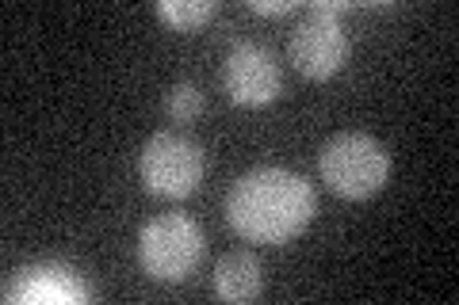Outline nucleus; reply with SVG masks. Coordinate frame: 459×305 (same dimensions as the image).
Wrapping results in <instances>:
<instances>
[{
  "label": "nucleus",
  "instance_id": "obj_10",
  "mask_svg": "<svg viewBox=\"0 0 459 305\" xmlns=\"http://www.w3.org/2000/svg\"><path fill=\"white\" fill-rule=\"evenodd\" d=\"M204 107H207L204 89H199V84H192V80H177V84L169 89V96H165V111H169L177 123L199 119V114H204Z\"/></svg>",
  "mask_w": 459,
  "mask_h": 305
},
{
  "label": "nucleus",
  "instance_id": "obj_5",
  "mask_svg": "<svg viewBox=\"0 0 459 305\" xmlns=\"http://www.w3.org/2000/svg\"><path fill=\"white\" fill-rule=\"evenodd\" d=\"M341 8L344 4H314L291 31L287 54L307 80H329L349 57V35L337 20Z\"/></svg>",
  "mask_w": 459,
  "mask_h": 305
},
{
  "label": "nucleus",
  "instance_id": "obj_6",
  "mask_svg": "<svg viewBox=\"0 0 459 305\" xmlns=\"http://www.w3.org/2000/svg\"><path fill=\"white\" fill-rule=\"evenodd\" d=\"M280 62L261 42H238L222 62V89L238 107H264L280 96Z\"/></svg>",
  "mask_w": 459,
  "mask_h": 305
},
{
  "label": "nucleus",
  "instance_id": "obj_1",
  "mask_svg": "<svg viewBox=\"0 0 459 305\" xmlns=\"http://www.w3.org/2000/svg\"><path fill=\"white\" fill-rule=\"evenodd\" d=\"M314 217V187L291 168H253L226 195V222L253 244H287L307 233Z\"/></svg>",
  "mask_w": 459,
  "mask_h": 305
},
{
  "label": "nucleus",
  "instance_id": "obj_2",
  "mask_svg": "<svg viewBox=\"0 0 459 305\" xmlns=\"http://www.w3.org/2000/svg\"><path fill=\"white\" fill-rule=\"evenodd\" d=\"M318 172L333 195L360 202L379 195L391 180V153L379 138L364 134V130H341L322 145Z\"/></svg>",
  "mask_w": 459,
  "mask_h": 305
},
{
  "label": "nucleus",
  "instance_id": "obj_11",
  "mask_svg": "<svg viewBox=\"0 0 459 305\" xmlns=\"http://www.w3.org/2000/svg\"><path fill=\"white\" fill-rule=\"evenodd\" d=\"M249 8L261 12V16H287V12H291V0H253Z\"/></svg>",
  "mask_w": 459,
  "mask_h": 305
},
{
  "label": "nucleus",
  "instance_id": "obj_4",
  "mask_svg": "<svg viewBox=\"0 0 459 305\" xmlns=\"http://www.w3.org/2000/svg\"><path fill=\"white\" fill-rule=\"evenodd\" d=\"M204 172H207L204 145L184 134H172V130L153 134L138 153L142 183L153 195H165V199H188L204 183Z\"/></svg>",
  "mask_w": 459,
  "mask_h": 305
},
{
  "label": "nucleus",
  "instance_id": "obj_3",
  "mask_svg": "<svg viewBox=\"0 0 459 305\" xmlns=\"http://www.w3.org/2000/svg\"><path fill=\"white\" fill-rule=\"evenodd\" d=\"M204 252V229L188 214H157L138 229V259L157 283H184Z\"/></svg>",
  "mask_w": 459,
  "mask_h": 305
},
{
  "label": "nucleus",
  "instance_id": "obj_8",
  "mask_svg": "<svg viewBox=\"0 0 459 305\" xmlns=\"http://www.w3.org/2000/svg\"><path fill=\"white\" fill-rule=\"evenodd\" d=\"M264 290V267L253 252H226L214 267V294L222 301H253Z\"/></svg>",
  "mask_w": 459,
  "mask_h": 305
},
{
  "label": "nucleus",
  "instance_id": "obj_9",
  "mask_svg": "<svg viewBox=\"0 0 459 305\" xmlns=\"http://www.w3.org/2000/svg\"><path fill=\"white\" fill-rule=\"evenodd\" d=\"M214 12H219L214 0H161L157 4V16L180 35H192L199 27H207L214 20Z\"/></svg>",
  "mask_w": 459,
  "mask_h": 305
},
{
  "label": "nucleus",
  "instance_id": "obj_7",
  "mask_svg": "<svg viewBox=\"0 0 459 305\" xmlns=\"http://www.w3.org/2000/svg\"><path fill=\"white\" fill-rule=\"evenodd\" d=\"M92 290L84 286L81 271L65 267V264H31L12 275V283L4 286V301H89Z\"/></svg>",
  "mask_w": 459,
  "mask_h": 305
}]
</instances>
